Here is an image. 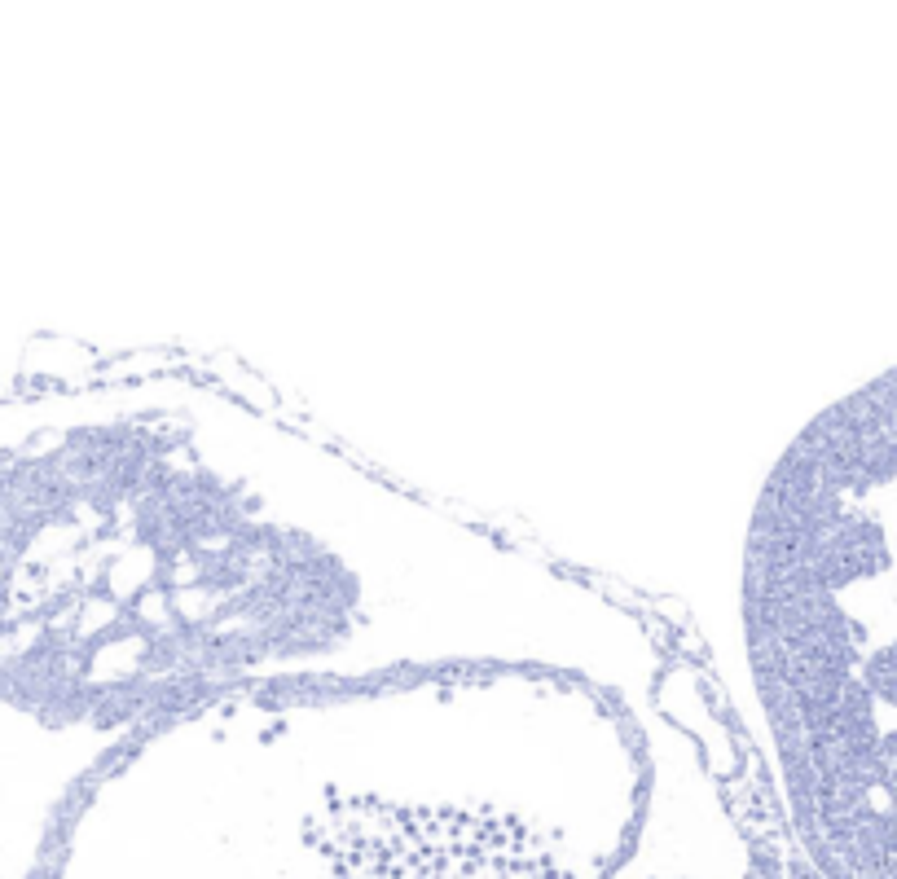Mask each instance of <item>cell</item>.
<instances>
[{
    "mask_svg": "<svg viewBox=\"0 0 897 879\" xmlns=\"http://www.w3.org/2000/svg\"><path fill=\"white\" fill-rule=\"evenodd\" d=\"M533 669L660 721L669 629L198 370L44 387L0 422V734L75 805L242 691Z\"/></svg>",
    "mask_w": 897,
    "mask_h": 879,
    "instance_id": "1",
    "label": "cell"
},
{
    "mask_svg": "<svg viewBox=\"0 0 897 879\" xmlns=\"http://www.w3.org/2000/svg\"><path fill=\"white\" fill-rule=\"evenodd\" d=\"M656 787L647 721L577 677L242 691L106 765L53 879H625Z\"/></svg>",
    "mask_w": 897,
    "mask_h": 879,
    "instance_id": "2",
    "label": "cell"
},
{
    "mask_svg": "<svg viewBox=\"0 0 897 879\" xmlns=\"http://www.w3.org/2000/svg\"><path fill=\"white\" fill-rule=\"evenodd\" d=\"M739 669L814 879H897V370L823 409L752 502Z\"/></svg>",
    "mask_w": 897,
    "mask_h": 879,
    "instance_id": "3",
    "label": "cell"
}]
</instances>
